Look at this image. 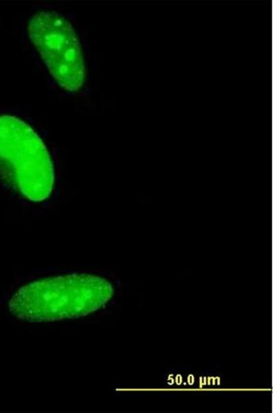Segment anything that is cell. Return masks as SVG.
Wrapping results in <instances>:
<instances>
[{"instance_id": "obj_2", "label": "cell", "mask_w": 275, "mask_h": 413, "mask_svg": "<svg viewBox=\"0 0 275 413\" xmlns=\"http://www.w3.org/2000/svg\"><path fill=\"white\" fill-rule=\"evenodd\" d=\"M0 176L32 202L47 199L54 185L51 156L42 139L27 123L0 115Z\"/></svg>"}, {"instance_id": "obj_1", "label": "cell", "mask_w": 275, "mask_h": 413, "mask_svg": "<svg viewBox=\"0 0 275 413\" xmlns=\"http://www.w3.org/2000/svg\"><path fill=\"white\" fill-rule=\"evenodd\" d=\"M105 279L85 273L45 278L20 288L9 301L16 317L32 322L79 317L103 307L113 295Z\"/></svg>"}, {"instance_id": "obj_3", "label": "cell", "mask_w": 275, "mask_h": 413, "mask_svg": "<svg viewBox=\"0 0 275 413\" xmlns=\"http://www.w3.org/2000/svg\"><path fill=\"white\" fill-rule=\"evenodd\" d=\"M28 32L57 83L69 92L81 89L85 81L84 56L69 20L54 11H39L29 20Z\"/></svg>"}]
</instances>
